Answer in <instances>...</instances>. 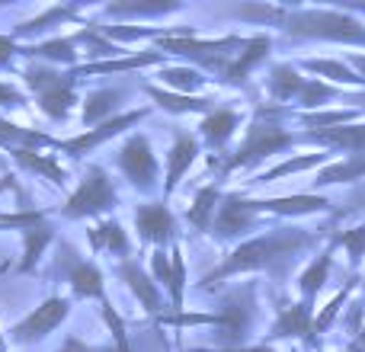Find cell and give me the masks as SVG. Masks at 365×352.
<instances>
[{"label":"cell","instance_id":"37","mask_svg":"<svg viewBox=\"0 0 365 352\" xmlns=\"http://www.w3.org/2000/svg\"><path fill=\"white\" fill-rule=\"evenodd\" d=\"M158 81L164 90H173V93H182V96H195L212 77H205L202 71L189 68V64H164V68H158Z\"/></svg>","mask_w":365,"mask_h":352},{"label":"cell","instance_id":"26","mask_svg":"<svg viewBox=\"0 0 365 352\" xmlns=\"http://www.w3.org/2000/svg\"><path fill=\"white\" fill-rule=\"evenodd\" d=\"M128 90L122 87H100V90H90L87 96H83V113H81V122L83 128H96L103 125V122L115 119V115H122V103H125Z\"/></svg>","mask_w":365,"mask_h":352},{"label":"cell","instance_id":"2","mask_svg":"<svg viewBox=\"0 0 365 352\" xmlns=\"http://www.w3.org/2000/svg\"><path fill=\"white\" fill-rule=\"evenodd\" d=\"M285 119H295L292 106H276V103H257L250 115V125L244 132V141L225 157H212L215 167V182L225 186L227 176L237 170H257L259 164H266L269 157L292 151L298 145V132L285 128Z\"/></svg>","mask_w":365,"mask_h":352},{"label":"cell","instance_id":"8","mask_svg":"<svg viewBox=\"0 0 365 352\" xmlns=\"http://www.w3.org/2000/svg\"><path fill=\"white\" fill-rule=\"evenodd\" d=\"M115 167L128 180V186L141 195L164 192V176H160V160L154 154V145L145 132H135L125 145L115 151Z\"/></svg>","mask_w":365,"mask_h":352},{"label":"cell","instance_id":"15","mask_svg":"<svg viewBox=\"0 0 365 352\" xmlns=\"http://www.w3.org/2000/svg\"><path fill=\"white\" fill-rule=\"evenodd\" d=\"M276 340H302L304 346H317L314 304L311 301H282V308H279L276 321H272L263 343H276Z\"/></svg>","mask_w":365,"mask_h":352},{"label":"cell","instance_id":"27","mask_svg":"<svg viewBox=\"0 0 365 352\" xmlns=\"http://www.w3.org/2000/svg\"><path fill=\"white\" fill-rule=\"evenodd\" d=\"M295 68L308 71V74H317V81H327V83H334V87L362 90L365 93V81L343 58H302V61H295Z\"/></svg>","mask_w":365,"mask_h":352},{"label":"cell","instance_id":"11","mask_svg":"<svg viewBox=\"0 0 365 352\" xmlns=\"http://www.w3.org/2000/svg\"><path fill=\"white\" fill-rule=\"evenodd\" d=\"M151 115V106H141V109H125L122 115H115V119L103 122V125L96 128H83L81 135H74V138H64L58 141V151L68 154L71 160H83L87 154H93L100 145H106V141H113L115 135H122L125 128L138 125L141 119H148Z\"/></svg>","mask_w":365,"mask_h":352},{"label":"cell","instance_id":"36","mask_svg":"<svg viewBox=\"0 0 365 352\" xmlns=\"http://www.w3.org/2000/svg\"><path fill=\"white\" fill-rule=\"evenodd\" d=\"M173 10H182V4L177 0H113V4L103 6L106 16H115V19H135V16H167Z\"/></svg>","mask_w":365,"mask_h":352},{"label":"cell","instance_id":"42","mask_svg":"<svg viewBox=\"0 0 365 352\" xmlns=\"http://www.w3.org/2000/svg\"><path fill=\"white\" fill-rule=\"evenodd\" d=\"M158 323L160 327H177V330H186V327H215L218 330L221 317H218V311H180V314H164Z\"/></svg>","mask_w":365,"mask_h":352},{"label":"cell","instance_id":"13","mask_svg":"<svg viewBox=\"0 0 365 352\" xmlns=\"http://www.w3.org/2000/svg\"><path fill=\"white\" fill-rule=\"evenodd\" d=\"M135 231H138L141 244L154 247V250H167V247L180 244L177 214L170 212V202H164V199L141 202V205L135 208Z\"/></svg>","mask_w":365,"mask_h":352},{"label":"cell","instance_id":"5","mask_svg":"<svg viewBox=\"0 0 365 352\" xmlns=\"http://www.w3.org/2000/svg\"><path fill=\"white\" fill-rule=\"evenodd\" d=\"M247 38L231 32V36L221 38H202V36H170V38H158V51L164 55H177L182 61H189V68L202 71V74H212V81H218L225 74V68L237 58V51L244 48Z\"/></svg>","mask_w":365,"mask_h":352},{"label":"cell","instance_id":"31","mask_svg":"<svg viewBox=\"0 0 365 352\" xmlns=\"http://www.w3.org/2000/svg\"><path fill=\"white\" fill-rule=\"evenodd\" d=\"M6 160H13V164L26 173L45 176V180H51L55 186L68 182V170L58 164L55 154H42V151H32V147H13V151H6Z\"/></svg>","mask_w":365,"mask_h":352},{"label":"cell","instance_id":"19","mask_svg":"<svg viewBox=\"0 0 365 352\" xmlns=\"http://www.w3.org/2000/svg\"><path fill=\"white\" fill-rule=\"evenodd\" d=\"M269 55H272V36H269V32H257V36H250L244 42V48H240L237 58H234V61L225 68V74L218 77V83H225V87H247L250 74Z\"/></svg>","mask_w":365,"mask_h":352},{"label":"cell","instance_id":"28","mask_svg":"<svg viewBox=\"0 0 365 352\" xmlns=\"http://www.w3.org/2000/svg\"><path fill=\"white\" fill-rule=\"evenodd\" d=\"M304 81H308V77H302L295 61H279V64H272L269 74H266V96H269V103H276V106H295Z\"/></svg>","mask_w":365,"mask_h":352},{"label":"cell","instance_id":"35","mask_svg":"<svg viewBox=\"0 0 365 352\" xmlns=\"http://www.w3.org/2000/svg\"><path fill=\"white\" fill-rule=\"evenodd\" d=\"M58 141L61 138H51L45 132H36V128H26L16 125V122L4 119L0 115V151H13V147H32V151H42V147H55L58 151Z\"/></svg>","mask_w":365,"mask_h":352},{"label":"cell","instance_id":"9","mask_svg":"<svg viewBox=\"0 0 365 352\" xmlns=\"http://www.w3.org/2000/svg\"><path fill=\"white\" fill-rule=\"evenodd\" d=\"M259 224H263V214L253 208L250 195L247 192H225L208 234H212L218 244L237 247V244H244L247 237H253V231H259Z\"/></svg>","mask_w":365,"mask_h":352},{"label":"cell","instance_id":"30","mask_svg":"<svg viewBox=\"0 0 365 352\" xmlns=\"http://www.w3.org/2000/svg\"><path fill=\"white\" fill-rule=\"evenodd\" d=\"M51 240H55V224H51V218L26 227L23 231V257H19V263L13 266V269H16L19 276H32V272L38 269V259H42L45 250H48Z\"/></svg>","mask_w":365,"mask_h":352},{"label":"cell","instance_id":"44","mask_svg":"<svg viewBox=\"0 0 365 352\" xmlns=\"http://www.w3.org/2000/svg\"><path fill=\"white\" fill-rule=\"evenodd\" d=\"M151 276H154V282L167 291V285H170V253L167 250L151 253Z\"/></svg>","mask_w":365,"mask_h":352},{"label":"cell","instance_id":"7","mask_svg":"<svg viewBox=\"0 0 365 352\" xmlns=\"http://www.w3.org/2000/svg\"><path fill=\"white\" fill-rule=\"evenodd\" d=\"M257 295H259V285L257 282H244V285H234L221 295V308H218V349H234V346H247L250 340V330L257 323Z\"/></svg>","mask_w":365,"mask_h":352},{"label":"cell","instance_id":"58","mask_svg":"<svg viewBox=\"0 0 365 352\" xmlns=\"http://www.w3.org/2000/svg\"><path fill=\"white\" fill-rule=\"evenodd\" d=\"M343 352H346V349H343Z\"/></svg>","mask_w":365,"mask_h":352},{"label":"cell","instance_id":"51","mask_svg":"<svg viewBox=\"0 0 365 352\" xmlns=\"http://www.w3.org/2000/svg\"><path fill=\"white\" fill-rule=\"evenodd\" d=\"M343 10L356 13V16H365V4H362V0H349V4H343Z\"/></svg>","mask_w":365,"mask_h":352},{"label":"cell","instance_id":"24","mask_svg":"<svg viewBox=\"0 0 365 352\" xmlns=\"http://www.w3.org/2000/svg\"><path fill=\"white\" fill-rule=\"evenodd\" d=\"M68 23L87 26V23H83V16H81V10H77V6H71V4H51L48 10H42V13H36L32 19L19 23L16 29L10 32V36L16 38V42H23V45H26V38H38L42 32L58 29V26H68Z\"/></svg>","mask_w":365,"mask_h":352},{"label":"cell","instance_id":"12","mask_svg":"<svg viewBox=\"0 0 365 352\" xmlns=\"http://www.w3.org/2000/svg\"><path fill=\"white\" fill-rule=\"evenodd\" d=\"M115 276H119L122 285H125V289L135 295V301L141 304V311H145L148 317L160 321L164 314H170V301H167V291L160 289L158 282H154V276L138 263V257L115 263Z\"/></svg>","mask_w":365,"mask_h":352},{"label":"cell","instance_id":"32","mask_svg":"<svg viewBox=\"0 0 365 352\" xmlns=\"http://www.w3.org/2000/svg\"><path fill=\"white\" fill-rule=\"evenodd\" d=\"M221 199H225V189H221V182H205L202 189H195L192 202H189L186 208V221L195 227V231L208 234L212 231V221H215V212H218Z\"/></svg>","mask_w":365,"mask_h":352},{"label":"cell","instance_id":"57","mask_svg":"<svg viewBox=\"0 0 365 352\" xmlns=\"http://www.w3.org/2000/svg\"><path fill=\"white\" fill-rule=\"evenodd\" d=\"M289 352H302V349H289Z\"/></svg>","mask_w":365,"mask_h":352},{"label":"cell","instance_id":"34","mask_svg":"<svg viewBox=\"0 0 365 352\" xmlns=\"http://www.w3.org/2000/svg\"><path fill=\"white\" fill-rule=\"evenodd\" d=\"M365 180V154L359 157H343L327 164L324 170L314 173V180L308 182V192H321L327 186H346V182H359Z\"/></svg>","mask_w":365,"mask_h":352},{"label":"cell","instance_id":"16","mask_svg":"<svg viewBox=\"0 0 365 352\" xmlns=\"http://www.w3.org/2000/svg\"><path fill=\"white\" fill-rule=\"evenodd\" d=\"M263 218H302V214H327L334 212V199L324 192H295L276 199H250Z\"/></svg>","mask_w":365,"mask_h":352},{"label":"cell","instance_id":"47","mask_svg":"<svg viewBox=\"0 0 365 352\" xmlns=\"http://www.w3.org/2000/svg\"><path fill=\"white\" fill-rule=\"evenodd\" d=\"M192 352H276V346L272 343H253V346H234V349L208 346V349H192Z\"/></svg>","mask_w":365,"mask_h":352},{"label":"cell","instance_id":"50","mask_svg":"<svg viewBox=\"0 0 365 352\" xmlns=\"http://www.w3.org/2000/svg\"><path fill=\"white\" fill-rule=\"evenodd\" d=\"M6 189H13V192H19V182L13 173H4V180H0V192H6Z\"/></svg>","mask_w":365,"mask_h":352},{"label":"cell","instance_id":"48","mask_svg":"<svg viewBox=\"0 0 365 352\" xmlns=\"http://www.w3.org/2000/svg\"><path fill=\"white\" fill-rule=\"evenodd\" d=\"M343 61H346V64H349V68H353V71H356V74H359V77H362V81H365V55H362V51H349V55H346V58H343Z\"/></svg>","mask_w":365,"mask_h":352},{"label":"cell","instance_id":"49","mask_svg":"<svg viewBox=\"0 0 365 352\" xmlns=\"http://www.w3.org/2000/svg\"><path fill=\"white\" fill-rule=\"evenodd\" d=\"M90 346L83 340H77V336H68V340H64V346L58 349V352H87Z\"/></svg>","mask_w":365,"mask_h":352},{"label":"cell","instance_id":"25","mask_svg":"<svg viewBox=\"0 0 365 352\" xmlns=\"http://www.w3.org/2000/svg\"><path fill=\"white\" fill-rule=\"evenodd\" d=\"M141 90L148 93L151 106L164 109L170 115H208L215 109L212 96H182V93H173V90H164L160 83H141Z\"/></svg>","mask_w":365,"mask_h":352},{"label":"cell","instance_id":"55","mask_svg":"<svg viewBox=\"0 0 365 352\" xmlns=\"http://www.w3.org/2000/svg\"><path fill=\"white\" fill-rule=\"evenodd\" d=\"M0 170H6V157H4V151H0Z\"/></svg>","mask_w":365,"mask_h":352},{"label":"cell","instance_id":"45","mask_svg":"<svg viewBox=\"0 0 365 352\" xmlns=\"http://www.w3.org/2000/svg\"><path fill=\"white\" fill-rule=\"evenodd\" d=\"M26 106V93L19 87H13V83L0 81V109H19Z\"/></svg>","mask_w":365,"mask_h":352},{"label":"cell","instance_id":"20","mask_svg":"<svg viewBox=\"0 0 365 352\" xmlns=\"http://www.w3.org/2000/svg\"><path fill=\"white\" fill-rule=\"evenodd\" d=\"M240 122H244L240 109H234V106H215L208 115H202V122H199V141L205 147H212L215 157H225V147H227V141L234 138V132L240 128Z\"/></svg>","mask_w":365,"mask_h":352},{"label":"cell","instance_id":"39","mask_svg":"<svg viewBox=\"0 0 365 352\" xmlns=\"http://www.w3.org/2000/svg\"><path fill=\"white\" fill-rule=\"evenodd\" d=\"M167 301H170V314L186 311V257L182 247H170V285H167Z\"/></svg>","mask_w":365,"mask_h":352},{"label":"cell","instance_id":"43","mask_svg":"<svg viewBox=\"0 0 365 352\" xmlns=\"http://www.w3.org/2000/svg\"><path fill=\"white\" fill-rule=\"evenodd\" d=\"M100 314H103V323L109 327V333H113V343L119 352H132V343H128V333H125V321H122V314L115 311V304L109 301H100Z\"/></svg>","mask_w":365,"mask_h":352},{"label":"cell","instance_id":"56","mask_svg":"<svg viewBox=\"0 0 365 352\" xmlns=\"http://www.w3.org/2000/svg\"><path fill=\"white\" fill-rule=\"evenodd\" d=\"M359 289H362V291H365V272H362V285H359Z\"/></svg>","mask_w":365,"mask_h":352},{"label":"cell","instance_id":"3","mask_svg":"<svg viewBox=\"0 0 365 352\" xmlns=\"http://www.w3.org/2000/svg\"><path fill=\"white\" fill-rule=\"evenodd\" d=\"M279 29L289 42H334L365 48V19L343 6H285Z\"/></svg>","mask_w":365,"mask_h":352},{"label":"cell","instance_id":"29","mask_svg":"<svg viewBox=\"0 0 365 352\" xmlns=\"http://www.w3.org/2000/svg\"><path fill=\"white\" fill-rule=\"evenodd\" d=\"M336 154L330 151H314V154H295V157L282 160V164L269 167V170H263L259 176H253V180H247V186H266V182H276V180H285V176H302V173H311V170H324L327 164H334Z\"/></svg>","mask_w":365,"mask_h":352},{"label":"cell","instance_id":"22","mask_svg":"<svg viewBox=\"0 0 365 352\" xmlns=\"http://www.w3.org/2000/svg\"><path fill=\"white\" fill-rule=\"evenodd\" d=\"M167 55L164 51H132V55H122V58H109V61H93V64H77L74 77H106V74H128V71H141V68H164Z\"/></svg>","mask_w":365,"mask_h":352},{"label":"cell","instance_id":"1","mask_svg":"<svg viewBox=\"0 0 365 352\" xmlns=\"http://www.w3.org/2000/svg\"><path fill=\"white\" fill-rule=\"evenodd\" d=\"M324 240L321 231L302 224H276L266 227L263 234H253L244 244H237L212 272H205L199 282V291H215L218 285H225L227 279L250 276V272H266L272 282H285L289 272L302 263L304 253L317 250V244Z\"/></svg>","mask_w":365,"mask_h":352},{"label":"cell","instance_id":"38","mask_svg":"<svg viewBox=\"0 0 365 352\" xmlns=\"http://www.w3.org/2000/svg\"><path fill=\"white\" fill-rule=\"evenodd\" d=\"M362 285V279L359 276H349L346 279V285H343L340 291H336L334 298H330L327 304H324L321 311L314 314V336H321V333H327L330 327L336 323V317H340V311H346V304H349V298H353V291Z\"/></svg>","mask_w":365,"mask_h":352},{"label":"cell","instance_id":"53","mask_svg":"<svg viewBox=\"0 0 365 352\" xmlns=\"http://www.w3.org/2000/svg\"><path fill=\"white\" fill-rule=\"evenodd\" d=\"M87 352H119V349H115V343H106V346H90Z\"/></svg>","mask_w":365,"mask_h":352},{"label":"cell","instance_id":"52","mask_svg":"<svg viewBox=\"0 0 365 352\" xmlns=\"http://www.w3.org/2000/svg\"><path fill=\"white\" fill-rule=\"evenodd\" d=\"M349 346H356V349H359V352H365V327L359 330V333H356L353 336V340H349Z\"/></svg>","mask_w":365,"mask_h":352},{"label":"cell","instance_id":"41","mask_svg":"<svg viewBox=\"0 0 365 352\" xmlns=\"http://www.w3.org/2000/svg\"><path fill=\"white\" fill-rule=\"evenodd\" d=\"M234 16L247 19V23H259V26H282L285 19V6H269V4H240L234 6Z\"/></svg>","mask_w":365,"mask_h":352},{"label":"cell","instance_id":"17","mask_svg":"<svg viewBox=\"0 0 365 352\" xmlns=\"http://www.w3.org/2000/svg\"><path fill=\"white\" fill-rule=\"evenodd\" d=\"M202 154V141L199 135H192L189 128H177L173 135V145L167 151V160H164V202H170V195L177 192V186L182 182V176L195 167Z\"/></svg>","mask_w":365,"mask_h":352},{"label":"cell","instance_id":"6","mask_svg":"<svg viewBox=\"0 0 365 352\" xmlns=\"http://www.w3.org/2000/svg\"><path fill=\"white\" fill-rule=\"evenodd\" d=\"M115 205H119V192H115L109 173L100 164H87L77 189L64 199L58 214L64 221H90V218H100V214H113Z\"/></svg>","mask_w":365,"mask_h":352},{"label":"cell","instance_id":"18","mask_svg":"<svg viewBox=\"0 0 365 352\" xmlns=\"http://www.w3.org/2000/svg\"><path fill=\"white\" fill-rule=\"evenodd\" d=\"M298 145H311L317 151H330V154H346V157H359V154H365V119L353 122V125L324 128V132H298Z\"/></svg>","mask_w":365,"mask_h":352},{"label":"cell","instance_id":"14","mask_svg":"<svg viewBox=\"0 0 365 352\" xmlns=\"http://www.w3.org/2000/svg\"><path fill=\"white\" fill-rule=\"evenodd\" d=\"M61 269L64 279L71 285V295L77 301H106V276L96 263L83 259L77 250H71L68 244H61Z\"/></svg>","mask_w":365,"mask_h":352},{"label":"cell","instance_id":"4","mask_svg":"<svg viewBox=\"0 0 365 352\" xmlns=\"http://www.w3.org/2000/svg\"><path fill=\"white\" fill-rule=\"evenodd\" d=\"M23 83L29 87L38 113L48 115L51 122H68L71 109L77 103V77L74 71H58L51 64L29 61L23 68Z\"/></svg>","mask_w":365,"mask_h":352},{"label":"cell","instance_id":"33","mask_svg":"<svg viewBox=\"0 0 365 352\" xmlns=\"http://www.w3.org/2000/svg\"><path fill=\"white\" fill-rule=\"evenodd\" d=\"M334 250H336V247L327 244V247H324V250L317 253V257L302 269V276H298V295H302V301L317 304V291H321L324 285L330 282V269H334Z\"/></svg>","mask_w":365,"mask_h":352},{"label":"cell","instance_id":"40","mask_svg":"<svg viewBox=\"0 0 365 352\" xmlns=\"http://www.w3.org/2000/svg\"><path fill=\"white\" fill-rule=\"evenodd\" d=\"M334 247H343L349 257V269H359L362 259H365V224H356V227H346V231H336L330 237Z\"/></svg>","mask_w":365,"mask_h":352},{"label":"cell","instance_id":"46","mask_svg":"<svg viewBox=\"0 0 365 352\" xmlns=\"http://www.w3.org/2000/svg\"><path fill=\"white\" fill-rule=\"evenodd\" d=\"M19 55V42L6 32V36H0V71H6L10 68V61Z\"/></svg>","mask_w":365,"mask_h":352},{"label":"cell","instance_id":"23","mask_svg":"<svg viewBox=\"0 0 365 352\" xmlns=\"http://www.w3.org/2000/svg\"><path fill=\"white\" fill-rule=\"evenodd\" d=\"M87 240H90V250H93V253H106V257H113L115 263L135 257V253H132V240H128V231L115 218H106V221L90 224L87 227Z\"/></svg>","mask_w":365,"mask_h":352},{"label":"cell","instance_id":"21","mask_svg":"<svg viewBox=\"0 0 365 352\" xmlns=\"http://www.w3.org/2000/svg\"><path fill=\"white\" fill-rule=\"evenodd\" d=\"M19 55L29 58V61H42V64H68V71H74L77 58H81V42H77V32H71V36H51V38H42V42L19 45Z\"/></svg>","mask_w":365,"mask_h":352},{"label":"cell","instance_id":"10","mask_svg":"<svg viewBox=\"0 0 365 352\" xmlns=\"http://www.w3.org/2000/svg\"><path fill=\"white\" fill-rule=\"evenodd\" d=\"M71 314V298L64 295H51L45 298L38 308H32V314H26L23 321H16L6 330V340L16 346H32V343L45 340L48 333H55Z\"/></svg>","mask_w":365,"mask_h":352},{"label":"cell","instance_id":"54","mask_svg":"<svg viewBox=\"0 0 365 352\" xmlns=\"http://www.w3.org/2000/svg\"><path fill=\"white\" fill-rule=\"evenodd\" d=\"M10 266H13V263H10V259H6V263H4V266H0V279H4V276H6V272H10Z\"/></svg>","mask_w":365,"mask_h":352}]
</instances>
